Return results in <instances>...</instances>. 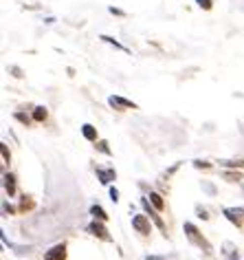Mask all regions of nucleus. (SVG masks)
I'll use <instances>...</instances> for the list:
<instances>
[{
    "mask_svg": "<svg viewBox=\"0 0 244 260\" xmlns=\"http://www.w3.org/2000/svg\"><path fill=\"white\" fill-rule=\"evenodd\" d=\"M222 249H224L222 253H224V258H227V260H240V256H237V249L233 247V243H224Z\"/></svg>",
    "mask_w": 244,
    "mask_h": 260,
    "instance_id": "10",
    "label": "nucleus"
},
{
    "mask_svg": "<svg viewBox=\"0 0 244 260\" xmlns=\"http://www.w3.org/2000/svg\"><path fill=\"white\" fill-rule=\"evenodd\" d=\"M220 166H224V168H244V159H233V161H218Z\"/></svg>",
    "mask_w": 244,
    "mask_h": 260,
    "instance_id": "15",
    "label": "nucleus"
},
{
    "mask_svg": "<svg viewBox=\"0 0 244 260\" xmlns=\"http://www.w3.org/2000/svg\"><path fill=\"white\" fill-rule=\"evenodd\" d=\"M91 214H93V216L97 218V220H106V218H108V214L104 212V207H101V205H93V207H91Z\"/></svg>",
    "mask_w": 244,
    "mask_h": 260,
    "instance_id": "12",
    "label": "nucleus"
},
{
    "mask_svg": "<svg viewBox=\"0 0 244 260\" xmlns=\"http://www.w3.org/2000/svg\"><path fill=\"white\" fill-rule=\"evenodd\" d=\"M97 179L104 185H110L117 179V172H114V168H97Z\"/></svg>",
    "mask_w": 244,
    "mask_h": 260,
    "instance_id": "7",
    "label": "nucleus"
},
{
    "mask_svg": "<svg viewBox=\"0 0 244 260\" xmlns=\"http://www.w3.org/2000/svg\"><path fill=\"white\" fill-rule=\"evenodd\" d=\"M185 234H187V238L198 247V249H205V253H211V251H214V249H211V245L202 238V234L198 232V227H196L194 223H185Z\"/></svg>",
    "mask_w": 244,
    "mask_h": 260,
    "instance_id": "1",
    "label": "nucleus"
},
{
    "mask_svg": "<svg viewBox=\"0 0 244 260\" xmlns=\"http://www.w3.org/2000/svg\"><path fill=\"white\" fill-rule=\"evenodd\" d=\"M44 260H66V245H55L44 253Z\"/></svg>",
    "mask_w": 244,
    "mask_h": 260,
    "instance_id": "5",
    "label": "nucleus"
},
{
    "mask_svg": "<svg viewBox=\"0 0 244 260\" xmlns=\"http://www.w3.org/2000/svg\"><path fill=\"white\" fill-rule=\"evenodd\" d=\"M141 207H143V210H145V212H147V214H150V216L154 218V223H156V227H158V230H160V232H165V223H163V220H160V216H158V214L152 210L150 201H147V199H141Z\"/></svg>",
    "mask_w": 244,
    "mask_h": 260,
    "instance_id": "8",
    "label": "nucleus"
},
{
    "mask_svg": "<svg viewBox=\"0 0 244 260\" xmlns=\"http://www.w3.org/2000/svg\"><path fill=\"white\" fill-rule=\"evenodd\" d=\"M47 108H44V106H37L35 110H33V119L35 121H44V119H47Z\"/></svg>",
    "mask_w": 244,
    "mask_h": 260,
    "instance_id": "14",
    "label": "nucleus"
},
{
    "mask_svg": "<svg viewBox=\"0 0 244 260\" xmlns=\"http://www.w3.org/2000/svg\"><path fill=\"white\" fill-rule=\"evenodd\" d=\"M108 104L114 108V110H130V108H137V104L130 102V100H124L119 95H110L108 97Z\"/></svg>",
    "mask_w": 244,
    "mask_h": 260,
    "instance_id": "4",
    "label": "nucleus"
},
{
    "mask_svg": "<svg viewBox=\"0 0 244 260\" xmlns=\"http://www.w3.org/2000/svg\"><path fill=\"white\" fill-rule=\"evenodd\" d=\"M0 150H3V159L9 164V161H11V154H9V150H7V146H5V144H0Z\"/></svg>",
    "mask_w": 244,
    "mask_h": 260,
    "instance_id": "17",
    "label": "nucleus"
},
{
    "mask_svg": "<svg viewBox=\"0 0 244 260\" xmlns=\"http://www.w3.org/2000/svg\"><path fill=\"white\" fill-rule=\"evenodd\" d=\"M222 214H224V216H227L233 225H237V227L244 223V207H224Z\"/></svg>",
    "mask_w": 244,
    "mask_h": 260,
    "instance_id": "3",
    "label": "nucleus"
},
{
    "mask_svg": "<svg viewBox=\"0 0 244 260\" xmlns=\"http://www.w3.org/2000/svg\"><path fill=\"white\" fill-rule=\"evenodd\" d=\"M132 227L137 230L139 234H150V220H147V216H143V214H137V216L132 218Z\"/></svg>",
    "mask_w": 244,
    "mask_h": 260,
    "instance_id": "6",
    "label": "nucleus"
},
{
    "mask_svg": "<svg viewBox=\"0 0 244 260\" xmlns=\"http://www.w3.org/2000/svg\"><path fill=\"white\" fill-rule=\"evenodd\" d=\"M16 119H18V121H22V123H29V117H27V115H22V113H16Z\"/></svg>",
    "mask_w": 244,
    "mask_h": 260,
    "instance_id": "21",
    "label": "nucleus"
},
{
    "mask_svg": "<svg viewBox=\"0 0 244 260\" xmlns=\"http://www.w3.org/2000/svg\"><path fill=\"white\" fill-rule=\"evenodd\" d=\"M82 135H84L88 141H97V130H95V126H91V123L82 126Z\"/></svg>",
    "mask_w": 244,
    "mask_h": 260,
    "instance_id": "11",
    "label": "nucleus"
},
{
    "mask_svg": "<svg viewBox=\"0 0 244 260\" xmlns=\"http://www.w3.org/2000/svg\"><path fill=\"white\" fill-rule=\"evenodd\" d=\"M196 3H198V5H200V7H202V9H207V11L211 9V0H196Z\"/></svg>",
    "mask_w": 244,
    "mask_h": 260,
    "instance_id": "19",
    "label": "nucleus"
},
{
    "mask_svg": "<svg viewBox=\"0 0 244 260\" xmlns=\"http://www.w3.org/2000/svg\"><path fill=\"white\" fill-rule=\"evenodd\" d=\"M145 260H168V258H160V256H145Z\"/></svg>",
    "mask_w": 244,
    "mask_h": 260,
    "instance_id": "25",
    "label": "nucleus"
},
{
    "mask_svg": "<svg viewBox=\"0 0 244 260\" xmlns=\"http://www.w3.org/2000/svg\"><path fill=\"white\" fill-rule=\"evenodd\" d=\"M202 187H205V190H207L209 194H216V187L211 185V183H202Z\"/></svg>",
    "mask_w": 244,
    "mask_h": 260,
    "instance_id": "22",
    "label": "nucleus"
},
{
    "mask_svg": "<svg viewBox=\"0 0 244 260\" xmlns=\"http://www.w3.org/2000/svg\"><path fill=\"white\" fill-rule=\"evenodd\" d=\"M150 201H152V205L156 207V210H163V207H165L163 199H160V194H156V192H150Z\"/></svg>",
    "mask_w": 244,
    "mask_h": 260,
    "instance_id": "13",
    "label": "nucleus"
},
{
    "mask_svg": "<svg viewBox=\"0 0 244 260\" xmlns=\"http://www.w3.org/2000/svg\"><path fill=\"white\" fill-rule=\"evenodd\" d=\"M110 14H114V16H124V11H121V9H114V7H110Z\"/></svg>",
    "mask_w": 244,
    "mask_h": 260,
    "instance_id": "24",
    "label": "nucleus"
},
{
    "mask_svg": "<svg viewBox=\"0 0 244 260\" xmlns=\"http://www.w3.org/2000/svg\"><path fill=\"white\" fill-rule=\"evenodd\" d=\"M3 181H5V190H7V194L9 197H14L16 194V177L14 174H5Z\"/></svg>",
    "mask_w": 244,
    "mask_h": 260,
    "instance_id": "9",
    "label": "nucleus"
},
{
    "mask_svg": "<svg viewBox=\"0 0 244 260\" xmlns=\"http://www.w3.org/2000/svg\"><path fill=\"white\" fill-rule=\"evenodd\" d=\"M101 40H104V42H108V44H114V47H117V49H121V51H128V49L124 47V44H119L117 40H114V38H108V36H101Z\"/></svg>",
    "mask_w": 244,
    "mask_h": 260,
    "instance_id": "16",
    "label": "nucleus"
},
{
    "mask_svg": "<svg viewBox=\"0 0 244 260\" xmlns=\"http://www.w3.org/2000/svg\"><path fill=\"white\" fill-rule=\"evenodd\" d=\"M110 199L114 201V203L119 201V190H117V187H110Z\"/></svg>",
    "mask_w": 244,
    "mask_h": 260,
    "instance_id": "20",
    "label": "nucleus"
},
{
    "mask_svg": "<svg viewBox=\"0 0 244 260\" xmlns=\"http://www.w3.org/2000/svg\"><path fill=\"white\" fill-rule=\"evenodd\" d=\"M194 166H196V168H209L207 161H194Z\"/></svg>",
    "mask_w": 244,
    "mask_h": 260,
    "instance_id": "23",
    "label": "nucleus"
},
{
    "mask_svg": "<svg viewBox=\"0 0 244 260\" xmlns=\"http://www.w3.org/2000/svg\"><path fill=\"white\" fill-rule=\"evenodd\" d=\"M101 223H104V220H97V218H95L93 223L86 227V232H91L93 236H97V238H101V240H106V243H110L112 236H110V234H108V230H106V227L101 225Z\"/></svg>",
    "mask_w": 244,
    "mask_h": 260,
    "instance_id": "2",
    "label": "nucleus"
},
{
    "mask_svg": "<svg viewBox=\"0 0 244 260\" xmlns=\"http://www.w3.org/2000/svg\"><path fill=\"white\" fill-rule=\"evenodd\" d=\"M97 148H99V150L104 152V154H110V148H108V144H106V141H99V144H97Z\"/></svg>",
    "mask_w": 244,
    "mask_h": 260,
    "instance_id": "18",
    "label": "nucleus"
}]
</instances>
